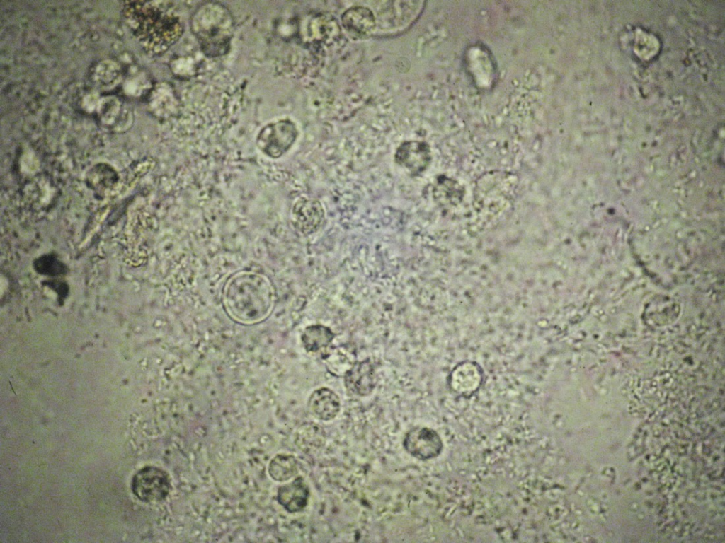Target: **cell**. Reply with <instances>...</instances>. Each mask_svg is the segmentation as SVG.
Segmentation results:
<instances>
[{
	"label": "cell",
	"instance_id": "6da1fadb",
	"mask_svg": "<svg viewBox=\"0 0 725 543\" xmlns=\"http://www.w3.org/2000/svg\"><path fill=\"white\" fill-rule=\"evenodd\" d=\"M122 14L132 34L149 54L164 53L183 33L181 16L173 1H125Z\"/></svg>",
	"mask_w": 725,
	"mask_h": 543
},
{
	"label": "cell",
	"instance_id": "7a4b0ae2",
	"mask_svg": "<svg viewBox=\"0 0 725 543\" xmlns=\"http://www.w3.org/2000/svg\"><path fill=\"white\" fill-rule=\"evenodd\" d=\"M223 303L228 314L236 321L253 324L263 320L271 313L274 291L263 275L241 272L226 283Z\"/></svg>",
	"mask_w": 725,
	"mask_h": 543
},
{
	"label": "cell",
	"instance_id": "3957f363",
	"mask_svg": "<svg viewBox=\"0 0 725 543\" xmlns=\"http://www.w3.org/2000/svg\"><path fill=\"white\" fill-rule=\"evenodd\" d=\"M190 26L205 55L221 57L229 52L234 33V21L229 9L222 4H201L193 11Z\"/></svg>",
	"mask_w": 725,
	"mask_h": 543
},
{
	"label": "cell",
	"instance_id": "277c9868",
	"mask_svg": "<svg viewBox=\"0 0 725 543\" xmlns=\"http://www.w3.org/2000/svg\"><path fill=\"white\" fill-rule=\"evenodd\" d=\"M294 122L285 119L270 122L258 133L256 145L258 149L271 158H278L293 145L297 137Z\"/></svg>",
	"mask_w": 725,
	"mask_h": 543
},
{
	"label": "cell",
	"instance_id": "5b68a950",
	"mask_svg": "<svg viewBox=\"0 0 725 543\" xmlns=\"http://www.w3.org/2000/svg\"><path fill=\"white\" fill-rule=\"evenodd\" d=\"M135 494L145 502H159L166 498L171 489L169 474L156 467L142 469L135 477Z\"/></svg>",
	"mask_w": 725,
	"mask_h": 543
},
{
	"label": "cell",
	"instance_id": "8992f818",
	"mask_svg": "<svg viewBox=\"0 0 725 543\" xmlns=\"http://www.w3.org/2000/svg\"><path fill=\"white\" fill-rule=\"evenodd\" d=\"M98 117L107 129L123 132L129 129L133 120L130 108L118 98L109 95L98 100L96 106Z\"/></svg>",
	"mask_w": 725,
	"mask_h": 543
},
{
	"label": "cell",
	"instance_id": "52a82bcc",
	"mask_svg": "<svg viewBox=\"0 0 725 543\" xmlns=\"http://www.w3.org/2000/svg\"><path fill=\"white\" fill-rule=\"evenodd\" d=\"M403 446L411 455L420 460H428L440 453L442 443L435 431L425 427H415L405 435Z\"/></svg>",
	"mask_w": 725,
	"mask_h": 543
},
{
	"label": "cell",
	"instance_id": "ba28073f",
	"mask_svg": "<svg viewBox=\"0 0 725 543\" xmlns=\"http://www.w3.org/2000/svg\"><path fill=\"white\" fill-rule=\"evenodd\" d=\"M395 162L412 175H418L430 160L428 146L423 141H406L401 144L394 155Z\"/></svg>",
	"mask_w": 725,
	"mask_h": 543
},
{
	"label": "cell",
	"instance_id": "9c48e42d",
	"mask_svg": "<svg viewBox=\"0 0 725 543\" xmlns=\"http://www.w3.org/2000/svg\"><path fill=\"white\" fill-rule=\"evenodd\" d=\"M343 377L346 389L352 394L360 397L369 395L377 383L375 370L368 359L355 361Z\"/></svg>",
	"mask_w": 725,
	"mask_h": 543
},
{
	"label": "cell",
	"instance_id": "30bf717a",
	"mask_svg": "<svg viewBox=\"0 0 725 543\" xmlns=\"http://www.w3.org/2000/svg\"><path fill=\"white\" fill-rule=\"evenodd\" d=\"M293 214L297 228L304 234L316 232L324 220L322 204L313 199L299 200L295 206Z\"/></svg>",
	"mask_w": 725,
	"mask_h": 543
},
{
	"label": "cell",
	"instance_id": "8fae6325",
	"mask_svg": "<svg viewBox=\"0 0 725 543\" xmlns=\"http://www.w3.org/2000/svg\"><path fill=\"white\" fill-rule=\"evenodd\" d=\"M309 497V487L301 477L279 487L277 493L278 503L292 513L302 510L307 504Z\"/></svg>",
	"mask_w": 725,
	"mask_h": 543
},
{
	"label": "cell",
	"instance_id": "7c38bea8",
	"mask_svg": "<svg viewBox=\"0 0 725 543\" xmlns=\"http://www.w3.org/2000/svg\"><path fill=\"white\" fill-rule=\"evenodd\" d=\"M308 407L314 417L322 421H329L338 414L341 402L338 396L332 390L321 387L312 393Z\"/></svg>",
	"mask_w": 725,
	"mask_h": 543
},
{
	"label": "cell",
	"instance_id": "4fadbf2b",
	"mask_svg": "<svg viewBox=\"0 0 725 543\" xmlns=\"http://www.w3.org/2000/svg\"><path fill=\"white\" fill-rule=\"evenodd\" d=\"M345 29L358 37L370 35L376 25L372 11L364 6H353L346 10L341 16Z\"/></svg>",
	"mask_w": 725,
	"mask_h": 543
},
{
	"label": "cell",
	"instance_id": "5bb4252c",
	"mask_svg": "<svg viewBox=\"0 0 725 543\" xmlns=\"http://www.w3.org/2000/svg\"><path fill=\"white\" fill-rule=\"evenodd\" d=\"M91 78L99 88L108 90L116 86L122 79L120 64L112 59H103L93 66Z\"/></svg>",
	"mask_w": 725,
	"mask_h": 543
},
{
	"label": "cell",
	"instance_id": "9a60e30c",
	"mask_svg": "<svg viewBox=\"0 0 725 543\" xmlns=\"http://www.w3.org/2000/svg\"><path fill=\"white\" fill-rule=\"evenodd\" d=\"M334 337V333L329 327L323 325H313L304 329L301 340L307 352L315 353L327 347Z\"/></svg>",
	"mask_w": 725,
	"mask_h": 543
},
{
	"label": "cell",
	"instance_id": "2e32d148",
	"mask_svg": "<svg viewBox=\"0 0 725 543\" xmlns=\"http://www.w3.org/2000/svg\"><path fill=\"white\" fill-rule=\"evenodd\" d=\"M118 177L115 170L108 164L98 163L91 168L87 174V182L94 190L105 192L112 189Z\"/></svg>",
	"mask_w": 725,
	"mask_h": 543
},
{
	"label": "cell",
	"instance_id": "e0dca14e",
	"mask_svg": "<svg viewBox=\"0 0 725 543\" xmlns=\"http://www.w3.org/2000/svg\"><path fill=\"white\" fill-rule=\"evenodd\" d=\"M297 461L290 455H276L268 466L270 476L277 481H287L297 474Z\"/></svg>",
	"mask_w": 725,
	"mask_h": 543
},
{
	"label": "cell",
	"instance_id": "ac0fdd59",
	"mask_svg": "<svg viewBox=\"0 0 725 543\" xmlns=\"http://www.w3.org/2000/svg\"><path fill=\"white\" fill-rule=\"evenodd\" d=\"M350 350L345 348H336L325 358L328 370L333 375L343 376L346 372L355 362Z\"/></svg>",
	"mask_w": 725,
	"mask_h": 543
}]
</instances>
